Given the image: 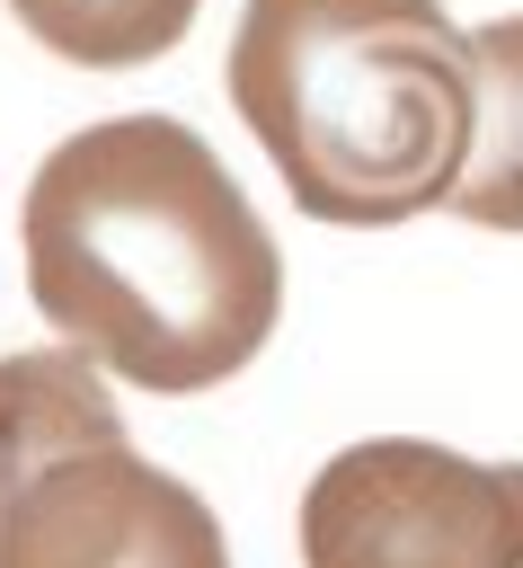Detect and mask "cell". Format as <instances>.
I'll return each mask as SVG.
<instances>
[{
	"label": "cell",
	"instance_id": "obj_1",
	"mask_svg": "<svg viewBox=\"0 0 523 568\" xmlns=\"http://www.w3.org/2000/svg\"><path fill=\"white\" fill-rule=\"evenodd\" d=\"M27 293L62 346L133 390L230 382L284 311V248L177 115H106L53 142L18 204Z\"/></svg>",
	"mask_w": 523,
	"mask_h": 568
},
{
	"label": "cell",
	"instance_id": "obj_2",
	"mask_svg": "<svg viewBox=\"0 0 523 568\" xmlns=\"http://www.w3.org/2000/svg\"><path fill=\"white\" fill-rule=\"evenodd\" d=\"M222 80L284 195L337 231L452 204L479 142V62L443 0H248Z\"/></svg>",
	"mask_w": 523,
	"mask_h": 568
},
{
	"label": "cell",
	"instance_id": "obj_3",
	"mask_svg": "<svg viewBox=\"0 0 523 568\" xmlns=\"http://www.w3.org/2000/svg\"><path fill=\"white\" fill-rule=\"evenodd\" d=\"M301 568H523V462L346 444L301 488Z\"/></svg>",
	"mask_w": 523,
	"mask_h": 568
},
{
	"label": "cell",
	"instance_id": "obj_4",
	"mask_svg": "<svg viewBox=\"0 0 523 568\" xmlns=\"http://www.w3.org/2000/svg\"><path fill=\"white\" fill-rule=\"evenodd\" d=\"M0 568H230V541L186 479L133 444H98L9 506Z\"/></svg>",
	"mask_w": 523,
	"mask_h": 568
},
{
	"label": "cell",
	"instance_id": "obj_5",
	"mask_svg": "<svg viewBox=\"0 0 523 568\" xmlns=\"http://www.w3.org/2000/svg\"><path fill=\"white\" fill-rule=\"evenodd\" d=\"M98 444H124V408L80 346L0 355V524L53 462L98 453Z\"/></svg>",
	"mask_w": 523,
	"mask_h": 568
},
{
	"label": "cell",
	"instance_id": "obj_6",
	"mask_svg": "<svg viewBox=\"0 0 523 568\" xmlns=\"http://www.w3.org/2000/svg\"><path fill=\"white\" fill-rule=\"evenodd\" d=\"M479 62V142L452 186V213L479 231H523V18L470 27Z\"/></svg>",
	"mask_w": 523,
	"mask_h": 568
},
{
	"label": "cell",
	"instance_id": "obj_7",
	"mask_svg": "<svg viewBox=\"0 0 523 568\" xmlns=\"http://www.w3.org/2000/svg\"><path fill=\"white\" fill-rule=\"evenodd\" d=\"M9 18L80 71H133L195 27V0H9Z\"/></svg>",
	"mask_w": 523,
	"mask_h": 568
}]
</instances>
